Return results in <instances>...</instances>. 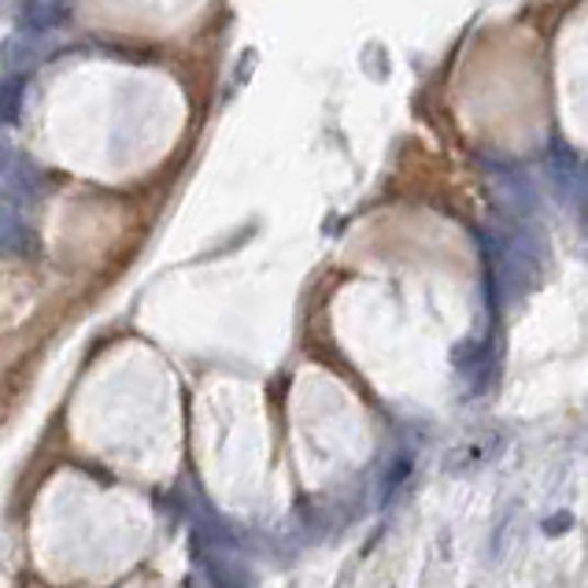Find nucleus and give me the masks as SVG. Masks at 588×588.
<instances>
[{
  "instance_id": "f257e3e1",
  "label": "nucleus",
  "mask_w": 588,
  "mask_h": 588,
  "mask_svg": "<svg viewBox=\"0 0 588 588\" xmlns=\"http://www.w3.org/2000/svg\"><path fill=\"white\" fill-rule=\"evenodd\" d=\"M48 192L45 170L12 145H0V200H34Z\"/></svg>"
},
{
  "instance_id": "f03ea898",
  "label": "nucleus",
  "mask_w": 588,
  "mask_h": 588,
  "mask_svg": "<svg viewBox=\"0 0 588 588\" xmlns=\"http://www.w3.org/2000/svg\"><path fill=\"white\" fill-rule=\"evenodd\" d=\"M70 19V4H56V0H30V4L15 8V23L26 37L34 34H53Z\"/></svg>"
},
{
  "instance_id": "7ed1b4c3",
  "label": "nucleus",
  "mask_w": 588,
  "mask_h": 588,
  "mask_svg": "<svg viewBox=\"0 0 588 588\" xmlns=\"http://www.w3.org/2000/svg\"><path fill=\"white\" fill-rule=\"evenodd\" d=\"M37 233L26 226L15 211H8V204H0V252L8 256H37Z\"/></svg>"
},
{
  "instance_id": "20e7f679",
  "label": "nucleus",
  "mask_w": 588,
  "mask_h": 588,
  "mask_svg": "<svg viewBox=\"0 0 588 588\" xmlns=\"http://www.w3.org/2000/svg\"><path fill=\"white\" fill-rule=\"evenodd\" d=\"M489 178H492V186L500 189V197H503L507 208H514V211H530V208H533V186H530V181H525L522 175L496 167Z\"/></svg>"
},
{
  "instance_id": "39448f33",
  "label": "nucleus",
  "mask_w": 588,
  "mask_h": 588,
  "mask_svg": "<svg viewBox=\"0 0 588 588\" xmlns=\"http://www.w3.org/2000/svg\"><path fill=\"white\" fill-rule=\"evenodd\" d=\"M42 59V48H37L30 37H12V42H4V67L8 70H23L30 64H37Z\"/></svg>"
},
{
  "instance_id": "423d86ee",
  "label": "nucleus",
  "mask_w": 588,
  "mask_h": 588,
  "mask_svg": "<svg viewBox=\"0 0 588 588\" xmlns=\"http://www.w3.org/2000/svg\"><path fill=\"white\" fill-rule=\"evenodd\" d=\"M23 111V78L0 82V123H15Z\"/></svg>"
}]
</instances>
